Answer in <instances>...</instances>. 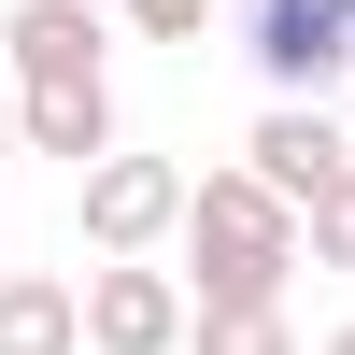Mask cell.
<instances>
[{
	"label": "cell",
	"mask_w": 355,
	"mask_h": 355,
	"mask_svg": "<svg viewBox=\"0 0 355 355\" xmlns=\"http://www.w3.org/2000/svg\"><path fill=\"white\" fill-rule=\"evenodd\" d=\"M0 57H15V15H0Z\"/></svg>",
	"instance_id": "14"
},
{
	"label": "cell",
	"mask_w": 355,
	"mask_h": 355,
	"mask_svg": "<svg viewBox=\"0 0 355 355\" xmlns=\"http://www.w3.org/2000/svg\"><path fill=\"white\" fill-rule=\"evenodd\" d=\"M15 128H28V157H114V71L100 85H15Z\"/></svg>",
	"instance_id": "7"
},
{
	"label": "cell",
	"mask_w": 355,
	"mask_h": 355,
	"mask_svg": "<svg viewBox=\"0 0 355 355\" xmlns=\"http://www.w3.org/2000/svg\"><path fill=\"white\" fill-rule=\"evenodd\" d=\"M185 199H199L185 171H171V157H128V142L71 171V227H85V256H157V242H185Z\"/></svg>",
	"instance_id": "2"
},
{
	"label": "cell",
	"mask_w": 355,
	"mask_h": 355,
	"mask_svg": "<svg viewBox=\"0 0 355 355\" xmlns=\"http://www.w3.org/2000/svg\"><path fill=\"white\" fill-rule=\"evenodd\" d=\"M327 355H355V327H327Z\"/></svg>",
	"instance_id": "13"
},
{
	"label": "cell",
	"mask_w": 355,
	"mask_h": 355,
	"mask_svg": "<svg viewBox=\"0 0 355 355\" xmlns=\"http://www.w3.org/2000/svg\"><path fill=\"white\" fill-rule=\"evenodd\" d=\"M185 355H299V327H284V299H199Z\"/></svg>",
	"instance_id": "9"
},
{
	"label": "cell",
	"mask_w": 355,
	"mask_h": 355,
	"mask_svg": "<svg viewBox=\"0 0 355 355\" xmlns=\"http://www.w3.org/2000/svg\"><path fill=\"white\" fill-rule=\"evenodd\" d=\"M15 157H28V128H15V114H0V171H15Z\"/></svg>",
	"instance_id": "12"
},
{
	"label": "cell",
	"mask_w": 355,
	"mask_h": 355,
	"mask_svg": "<svg viewBox=\"0 0 355 355\" xmlns=\"http://www.w3.org/2000/svg\"><path fill=\"white\" fill-rule=\"evenodd\" d=\"M299 242H313V214H299L256 157H242V171H199V199H185V270H199V299H284Z\"/></svg>",
	"instance_id": "1"
},
{
	"label": "cell",
	"mask_w": 355,
	"mask_h": 355,
	"mask_svg": "<svg viewBox=\"0 0 355 355\" xmlns=\"http://www.w3.org/2000/svg\"><path fill=\"white\" fill-rule=\"evenodd\" d=\"M0 270H15V256H0Z\"/></svg>",
	"instance_id": "15"
},
{
	"label": "cell",
	"mask_w": 355,
	"mask_h": 355,
	"mask_svg": "<svg viewBox=\"0 0 355 355\" xmlns=\"http://www.w3.org/2000/svg\"><path fill=\"white\" fill-rule=\"evenodd\" d=\"M242 157L270 171V185L299 199V214H313V199H327L341 171H355V128H341L327 100H270V114H256V142H242Z\"/></svg>",
	"instance_id": "5"
},
{
	"label": "cell",
	"mask_w": 355,
	"mask_h": 355,
	"mask_svg": "<svg viewBox=\"0 0 355 355\" xmlns=\"http://www.w3.org/2000/svg\"><path fill=\"white\" fill-rule=\"evenodd\" d=\"M242 57L270 100H327L355 85V0H242Z\"/></svg>",
	"instance_id": "3"
},
{
	"label": "cell",
	"mask_w": 355,
	"mask_h": 355,
	"mask_svg": "<svg viewBox=\"0 0 355 355\" xmlns=\"http://www.w3.org/2000/svg\"><path fill=\"white\" fill-rule=\"evenodd\" d=\"M185 327H199L185 270H157V256H100L85 270V355H185Z\"/></svg>",
	"instance_id": "4"
},
{
	"label": "cell",
	"mask_w": 355,
	"mask_h": 355,
	"mask_svg": "<svg viewBox=\"0 0 355 355\" xmlns=\"http://www.w3.org/2000/svg\"><path fill=\"white\" fill-rule=\"evenodd\" d=\"M100 0H15V85H100Z\"/></svg>",
	"instance_id": "6"
},
{
	"label": "cell",
	"mask_w": 355,
	"mask_h": 355,
	"mask_svg": "<svg viewBox=\"0 0 355 355\" xmlns=\"http://www.w3.org/2000/svg\"><path fill=\"white\" fill-rule=\"evenodd\" d=\"M114 15H128V28H142V43H199V28H214V15H227V0H114Z\"/></svg>",
	"instance_id": "10"
},
{
	"label": "cell",
	"mask_w": 355,
	"mask_h": 355,
	"mask_svg": "<svg viewBox=\"0 0 355 355\" xmlns=\"http://www.w3.org/2000/svg\"><path fill=\"white\" fill-rule=\"evenodd\" d=\"M313 270H355V171L313 199Z\"/></svg>",
	"instance_id": "11"
},
{
	"label": "cell",
	"mask_w": 355,
	"mask_h": 355,
	"mask_svg": "<svg viewBox=\"0 0 355 355\" xmlns=\"http://www.w3.org/2000/svg\"><path fill=\"white\" fill-rule=\"evenodd\" d=\"M0 355H85V284L0 270Z\"/></svg>",
	"instance_id": "8"
}]
</instances>
